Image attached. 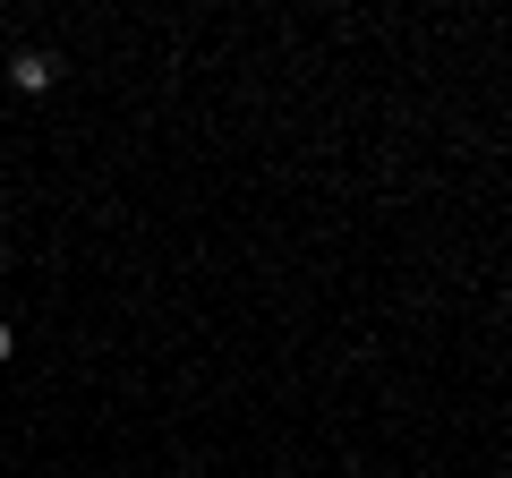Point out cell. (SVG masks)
Here are the masks:
<instances>
[{
  "label": "cell",
  "instance_id": "6da1fadb",
  "mask_svg": "<svg viewBox=\"0 0 512 478\" xmlns=\"http://www.w3.org/2000/svg\"><path fill=\"white\" fill-rule=\"evenodd\" d=\"M9 77H18V94H43L60 77V60L52 52H18V60H9Z\"/></svg>",
  "mask_w": 512,
  "mask_h": 478
},
{
  "label": "cell",
  "instance_id": "7a4b0ae2",
  "mask_svg": "<svg viewBox=\"0 0 512 478\" xmlns=\"http://www.w3.org/2000/svg\"><path fill=\"white\" fill-rule=\"evenodd\" d=\"M9 350H18V333H9V325H0V359H9Z\"/></svg>",
  "mask_w": 512,
  "mask_h": 478
},
{
  "label": "cell",
  "instance_id": "3957f363",
  "mask_svg": "<svg viewBox=\"0 0 512 478\" xmlns=\"http://www.w3.org/2000/svg\"><path fill=\"white\" fill-rule=\"evenodd\" d=\"M0 257H9V248H0Z\"/></svg>",
  "mask_w": 512,
  "mask_h": 478
}]
</instances>
